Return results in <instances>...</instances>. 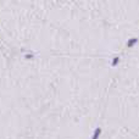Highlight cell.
I'll return each instance as SVG.
<instances>
[{
    "label": "cell",
    "mask_w": 139,
    "mask_h": 139,
    "mask_svg": "<svg viewBox=\"0 0 139 139\" xmlns=\"http://www.w3.org/2000/svg\"><path fill=\"white\" fill-rule=\"evenodd\" d=\"M135 43H138V39H137V38H131V39L127 40V47L128 48H132Z\"/></svg>",
    "instance_id": "6da1fadb"
},
{
    "label": "cell",
    "mask_w": 139,
    "mask_h": 139,
    "mask_svg": "<svg viewBox=\"0 0 139 139\" xmlns=\"http://www.w3.org/2000/svg\"><path fill=\"white\" fill-rule=\"evenodd\" d=\"M100 133H101V129L100 128H96L95 129V133H94V135H93V139H96L100 135Z\"/></svg>",
    "instance_id": "7a4b0ae2"
},
{
    "label": "cell",
    "mask_w": 139,
    "mask_h": 139,
    "mask_svg": "<svg viewBox=\"0 0 139 139\" xmlns=\"http://www.w3.org/2000/svg\"><path fill=\"white\" fill-rule=\"evenodd\" d=\"M118 61H120L118 57H115V59L112 60V66H116V65L118 64Z\"/></svg>",
    "instance_id": "3957f363"
}]
</instances>
